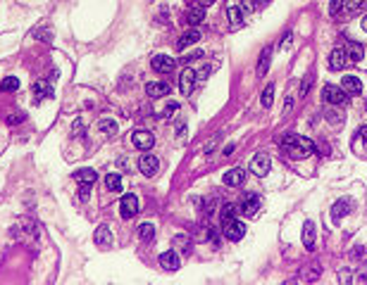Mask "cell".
I'll return each instance as SVG.
<instances>
[{
    "label": "cell",
    "instance_id": "cell-14",
    "mask_svg": "<svg viewBox=\"0 0 367 285\" xmlns=\"http://www.w3.org/2000/svg\"><path fill=\"white\" fill-rule=\"evenodd\" d=\"M93 240H96V245H98L101 249L110 247V245H112V233H110V228H108V226H98V228H96V233H93Z\"/></svg>",
    "mask_w": 367,
    "mask_h": 285
},
{
    "label": "cell",
    "instance_id": "cell-5",
    "mask_svg": "<svg viewBox=\"0 0 367 285\" xmlns=\"http://www.w3.org/2000/svg\"><path fill=\"white\" fill-rule=\"evenodd\" d=\"M131 143H134V148L136 150H150L153 145H155V138H153V133L150 131H134V135H131Z\"/></svg>",
    "mask_w": 367,
    "mask_h": 285
},
{
    "label": "cell",
    "instance_id": "cell-16",
    "mask_svg": "<svg viewBox=\"0 0 367 285\" xmlns=\"http://www.w3.org/2000/svg\"><path fill=\"white\" fill-rule=\"evenodd\" d=\"M350 200L348 197H343V200H336V205L331 207V219H334V221H341V219H343V216H346V214L350 212Z\"/></svg>",
    "mask_w": 367,
    "mask_h": 285
},
{
    "label": "cell",
    "instance_id": "cell-40",
    "mask_svg": "<svg viewBox=\"0 0 367 285\" xmlns=\"http://www.w3.org/2000/svg\"><path fill=\"white\" fill-rule=\"evenodd\" d=\"M358 138H362V140H367V126H362L358 131Z\"/></svg>",
    "mask_w": 367,
    "mask_h": 285
},
{
    "label": "cell",
    "instance_id": "cell-7",
    "mask_svg": "<svg viewBox=\"0 0 367 285\" xmlns=\"http://www.w3.org/2000/svg\"><path fill=\"white\" fill-rule=\"evenodd\" d=\"M241 214L243 216H255L257 209H260V195H255V193H250V195H246L243 200H241Z\"/></svg>",
    "mask_w": 367,
    "mask_h": 285
},
{
    "label": "cell",
    "instance_id": "cell-39",
    "mask_svg": "<svg viewBox=\"0 0 367 285\" xmlns=\"http://www.w3.org/2000/svg\"><path fill=\"white\" fill-rule=\"evenodd\" d=\"M212 3H215V0H196V5H198V8H210Z\"/></svg>",
    "mask_w": 367,
    "mask_h": 285
},
{
    "label": "cell",
    "instance_id": "cell-20",
    "mask_svg": "<svg viewBox=\"0 0 367 285\" xmlns=\"http://www.w3.org/2000/svg\"><path fill=\"white\" fill-rule=\"evenodd\" d=\"M53 95V88H50V83L48 81H38L36 86H34V102H41V100H46Z\"/></svg>",
    "mask_w": 367,
    "mask_h": 285
},
{
    "label": "cell",
    "instance_id": "cell-12",
    "mask_svg": "<svg viewBox=\"0 0 367 285\" xmlns=\"http://www.w3.org/2000/svg\"><path fill=\"white\" fill-rule=\"evenodd\" d=\"M250 171H253L257 178L267 176V171H269V157H267V155H255L253 162H250Z\"/></svg>",
    "mask_w": 367,
    "mask_h": 285
},
{
    "label": "cell",
    "instance_id": "cell-11",
    "mask_svg": "<svg viewBox=\"0 0 367 285\" xmlns=\"http://www.w3.org/2000/svg\"><path fill=\"white\" fill-rule=\"evenodd\" d=\"M150 67H153L157 74H169V71L174 69V60H172L169 55H155L153 62H150Z\"/></svg>",
    "mask_w": 367,
    "mask_h": 285
},
{
    "label": "cell",
    "instance_id": "cell-43",
    "mask_svg": "<svg viewBox=\"0 0 367 285\" xmlns=\"http://www.w3.org/2000/svg\"><path fill=\"white\" fill-rule=\"evenodd\" d=\"M257 5H265V3H269V0H255Z\"/></svg>",
    "mask_w": 367,
    "mask_h": 285
},
{
    "label": "cell",
    "instance_id": "cell-6",
    "mask_svg": "<svg viewBox=\"0 0 367 285\" xmlns=\"http://www.w3.org/2000/svg\"><path fill=\"white\" fill-rule=\"evenodd\" d=\"M224 235L229 238V240H241L243 235H246V226L239 221V219H231V221L224 223Z\"/></svg>",
    "mask_w": 367,
    "mask_h": 285
},
{
    "label": "cell",
    "instance_id": "cell-29",
    "mask_svg": "<svg viewBox=\"0 0 367 285\" xmlns=\"http://www.w3.org/2000/svg\"><path fill=\"white\" fill-rule=\"evenodd\" d=\"M220 219H222V223L231 221V219H236V205H222Z\"/></svg>",
    "mask_w": 367,
    "mask_h": 285
},
{
    "label": "cell",
    "instance_id": "cell-27",
    "mask_svg": "<svg viewBox=\"0 0 367 285\" xmlns=\"http://www.w3.org/2000/svg\"><path fill=\"white\" fill-rule=\"evenodd\" d=\"M153 235H155V228H153L150 223H141V226H138V238L143 242H150Z\"/></svg>",
    "mask_w": 367,
    "mask_h": 285
},
{
    "label": "cell",
    "instance_id": "cell-4",
    "mask_svg": "<svg viewBox=\"0 0 367 285\" xmlns=\"http://www.w3.org/2000/svg\"><path fill=\"white\" fill-rule=\"evenodd\" d=\"M120 214L122 219H131L138 214V197L136 195H124L120 200Z\"/></svg>",
    "mask_w": 367,
    "mask_h": 285
},
{
    "label": "cell",
    "instance_id": "cell-25",
    "mask_svg": "<svg viewBox=\"0 0 367 285\" xmlns=\"http://www.w3.org/2000/svg\"><path fill=\"white\" fill-rule=\"evenodd\" d=\"M105 188L110 193H122V176L120 174H108L105 176Z\"/></svg>",
    "mask_w": 367,
    "mask_h": 285
},
{
    "label": "cell",
    "instance_id": "cell-34",
    "mask_svg": "<svg viewBox=\"0 0 367 285\" xmlns=\"http://www.w3.org/2000/svg\"><path fill=\"white\" fill-rule=\"evenodd\" d=\"M176 107H179L176 102H167V107H165V112H162V116H172V114L176 112Z\"/></svg>",
    "mask_w": 367,
    "mask_h": 285
},
{
    "label": "cell",
    "instance_id": "cell-17",
    "mask_svg": "<svg viewBox=\"0 0 367 285\" xmlns=\"http://www.w3.org/2000/svg\"><path fill=\"white\" fill-rule=\"evenodd\" d=\"M341 88L346 90L348 95H360V93H362V83H360L358 76H343V81H341Z\"/></svg>",
    "mask_w": 367,
    "mask_h": 285
},
{
    "label": "cell",
    "instance_id": "cell-28",
    "mask_svg": "<svg viewBox=\"0 0 367 285\" xmlns=\"http://www.w3.org/2000/svg\"><path fill=\"white\" fill-rule=\"evenodd\" d=\"M320 273H322L320 264H310V266H308V268L303 271V278L308 280V283H315V280L320 278Z\"/></svg>",
    "mask_w": 367,
    "mask_h": 285
},
{
    "label": "cell",
    "instance_id": "cell-22",
    "mask_svg": "<svg viewBox=\"0 0 367 285\" xmlns=\"http://www.w3.org/2000/svg\"><path fill=\"white\" fill-rule=\"evenodd\" d=\"M269 60H272V45H267L262 50V57L257 60V76H265L267 69H269Z\"/></svg>",
    "mask_w": 367,
    "mask_h": 285
},
{
    "label": "cell",
    "instance_id": "cell-13",
    "mask_svg": "<svg viewBox=\"0 0 367 285\" xmlns=\"http://www.w3.org/2000/svg\"><path fill=\"white\" fill-rule=\"evenodd\" d=\"M74 181L79 183V188H91L93 183H96V178H98V174L93 169H79V171H74Z\"/></svg>",
    "mask_w": 367,
    "mask_h": 285
},
{
    "label": "cell",
    "instance_id": "cell-30",
    "mask_svg": "<svg viewBox=\"0 0 367 285\" xmlns=\"http://www.w3.org/2000/svg\"><path fill=\"white\" fill-rule=\"evenodd\" d=\"M272 100H274V86L269 83V86H265V90H262V98H260V102H262L265 109H269V107H272Z\"/></svg>",
    "mask_w": 367,
    "mask_h": 285
},
{
    "label": "cell",
    "instance_id": "cell-8",
    "mask_svg": "<svg viewBox=\"0 0 367 285\" xmlns=\"http://www.w3.org/2000/svg\"><path fill=\"white\" fill-rule=\"evenodd\" d=\"M138 169H141L143 176H155L157 169H160V162H157V157H153V155H143V157L138 160Z\"/></svg>",
    "mask_w": 367,
    "mask_h": 285
},
{
    "label": "cell",
    "instance_id": "cell-33",
    "mask_svg": "<svg viewBox=\"0 0 367 285\" xmlns=\"http://www.w3.org/2000/svg\"><path fill=\"white\" fill-rule=\"evenodd\" d=\"M341 10H343V0H331V3H329V12H331V15H339Z\"/></svg>",
    "mask_w": 367,
    "mask_h": 285
},
{
    "label": "cell",
    "instance_id": "cell-37",
    "mask_svg": "<svg viewBox=\"0 0 367 285\" xmlns=\"http://www.w3.org/2000/svg\"><path fill=\"white\" fill-rule=\"evenodd\" d=\"M365 5V0H348V10H360Z\"/></svg>",
    "mask_w": 367,
    "mask_h": 285
},
{
    "label": "cell",
    "instance_id": "cell-32",
    "mask_svg": "<svg viewBox=\"0 0 367 285\" xmlns=\"http://www.w3.org/2000/svg\"><path fill=\"white\" fill-rule=\"evenodd\" d=\"M229 19H231V24H234V27H239L241 22H243V15H241L239 5H231V8H229Z\"/></svg>",
    "mask_w": 367,
    "mask_h": 285
},
{
    "label": "cell",
    "instance_id": "cell-2",
    "mask_svg": "<svg viewBox=\"0 0 367 285\" xmlns=\"http://www.w3.org/2000/svg\"><path fill=\"white\" fill-rule=\"evenodd\" d=\"M324 102L331 107H343L348 102V93L341 88V86H324V93H322Z\"/></svg>",
    "mask_w": 367,
    "mask_h": 285
},
{
    "label": "cell",
    "instance_id": "cell-15",
    "mask_svg": "<svg viewBox=\"0 0 367 285\" xmlns=\"http://www.w3.org/2000/svg\"><path fill=\"white\" fill-rule=\"evenodd\" d=\"M224 183L229 188H236V186H243V181H246V171L243 169H229L222 178Z\"/></svg>",
    "mask_w": 367,
    "mask_h": 285
},
{
    "label": "cell",
    "instance_id": "cell-26",
    "mask_svg": "<svg viewBox=\"0 0 367 285\" xmlns=\"http://www.w3.org/2000/svg\"><path fill=\"white\" fill-rule=\"evenodd\" d=\"M98 128H101V133H105V135L117 133V124H115V119H105V116H103L101 121H98Z\"/></svg>",
    "mask_w": 367,
    "mask_h": 285
},
{
    "label": "cell",
    "instance_id": "cell-31",
    "mask_svg": "<svg viewBox=\"0 0 367 285\" xmlns=\"http://www.w3.org/2000/svg\"><path fill=\"white\" fill-rule=\"evenodd\" d=\"M17 88H19V81L15 79V76H8V79H3V83H0V90H3V93H15Z\"/></svg>",
    "mask_w": 367,
    "mask_h": 285
},
{
    "label": "cell",
    "instance_id": "cell-36",
    "mask_svg": "<svg viewBox=\"0 0 367 285\" xmlns=\"http://www.w3.org/2000/svg\"><path fill=\"white\" fill-rule=\"evenodd\" d=\"M339 280H341V283H350V280H353V278H350V271H348V268H343V271L339 273Z\"/></svg>",
    "mask_w": 367,
    "mask_h": 285
},
{
    "label": "cell",
    "instance_id": "cell-9",
    "mask_svg": "<svg viewBox=\"0 0 367 285\" xmlns=\"http://www.w3.org/2000/svg\"><path fill=\"white\" fill-rule=\"evenodd\" d=\"M160 264H162L165 271H179V266H181V257L176 254L174 249H167V252L160 254Z\"/></svg>",
    "mask_w": 367,
    "mask_h": 285
},
{
    "label": "cell",
    "instance_id": "cell-18",
    "mask_svg": "<svg viewBox=\"0 0 367 285\" xmlns=\"http://www.w3.org/2000/svg\"><path fill=\"white\" fill-rule=\"evenodd\" d=\"M198 41H201V31H198V29H191V31H186V34L181 36V38H179V43H176V48H179V50H186V48H191L193 43H198Z\"/></svg>",
    "mask_w": 367,
    "mask_h": 285
},
{
    "label": "cell",
    "instance_id": "cell-35",
    "mask_svg": "<svg viewBox=\"0 0 367 285\" xmlns=\"http://www.w3.org/2000/svg\"><path fill=\"white\" fill-rule=\"evenodd\" d=\"M291 41H294V36H291V31L284 36V41H282V50H289L291 48Z\"/></svg>",
    "mask_w": 367,
    "mask_h": 285
},
{
    "label": "cell",
    "instance_id": "cell-3",
    "mask_svg": "<svg viewBox=\"0 0 367 285\" xmlns=\"http://www.w3.org/2000/svg\"><path fill=\"white\" fill-rule=\"evenodd\" d=\"M196 81H198L196 69H184L181 76H179V90H181L184 95H191L193 88H196Z\"/></svg>",
    "mask_w": 367,
    "mask_h": 285
},
{
    "label": "cell",
    "instance_id": "cell-24",
    "mask_svg": "<svg viewBox=\"0 0 367 285\" xmlns=\"http://www.w3.org/2000/svg\"><path fill=\"white\" fill-rule=\"evenodd\" d=\"M346 55H348V62H360V60H362V55H365V50H362V45H360V43H348Z\"/></svg>",
    "mask_w": 367,
    "mask_h": 285
},
{
    "label": "cell",
    "instance_id": "cell-1",
    "mask_svg": "<svg viewBox=\"0 0 367 285\" xmlns=\"http://www.w3.org/2000/svg\"><path fill=\"white\" fill-rule=\"evenodd\" d=\"M282 150L289 157H294V160H305V157H310L312 152H315V143L303 138V135L289 133L282 138Z\"/></svg>",
    "mask_w": 367,
    "mask_h": 285
},
{
    "label": "cell",
    "instance_id": "cell-23",
    "mask_svg": "<svg viewBox=\"0 0 367 285\" xmlns=\"http://www.w3.org/2000/svg\"><path fill=\"white\" fill-rule=\"evenodd\" d=\"M186 19H189V24H191V27H198V24H203V19H205V8H198V5H193V8L189 10Z\"/></svg>",
    "mask_w": 367,
    "mask_h": 285
},
{
    "label": "cell",
    "instance_id": "cell-10",
    "mask_svg": "<svg viewBox=\"0 0 367 285\" xmlns=\"http://www.w3.org/2000/svg\"><path fill=\"white\" fill-rule=\"evenodd\" d=\"M346 64H348L346 48H336V50H331V55H329V67H331V69L341 71V69H346Z\"/></svg>",
    "mask_w": 367,
    "mask_h": 285
},
{
    "label": "cell",
    "instance_id": "cell-41",
    "mask_svg": "<svg viewBox=\"0 0 367 285\" xmlns=\"http://www.w3.org/2000/svg\"><path fill=\"white\" fill-rule=\"evenodd\" d=\"M22 119H24V114H15V116H10L8 121H10V124H12V121H22Z\"/></svg>",
    "mask_w": 367,
    "mask_h": 285
},
{
    "label": "cell",
    "instance_id": "cell-38",
    "mask_svg": "<svg viewBox=\"0 0 367 285\" xmlns=\"http://www.w3.org/2000/svg\"><path fill=\"white\" fill-rule=\"evenodd\" d=\"M91 195V188H79V200H86Z\"/></svg>",
    "mask_w": 367,
    "mask_h": 285
},
{
    "label": "cell",
    "instance_id": "cell-42",
    "mask_svg": "<svg viewBox=\"0 0 367 285\" xmlns=\"http://www.w3.org/2000/svg\"><path fill=\"white\" fill-rule=\"evenodd\" d=\"M362 31H367V17L362 19Z\"/></svg>",
    "mask_w": 367,
    "mask_h": 285
},
{
    "label": "cell",
    "instance_id": "cell-19",
    "mask_svg": "<svg viewBox=\"0 0 367 285\" xmlns=\"http://www.w3.org/2000/svg\"><path fill=\"white\" fill-rule=\"evenodd\" d=\"M146 93L150 98H165L167 93H169V86L162 83V81H153V83H148L146 86Z\"/></svg>",
    "mask_w": 367,
    "mask_h": 285
},
{
    "label": "cell",
    "instance_id": "cell-21",
    "mask_svg": "<svg viewBox=\"0 0 367 285\" xmlns=\"http://www.w3.org/2000/svg\"><path fill=\"white\" fill-rule=\"evenodd\" d=\"M303 245L308 252L315 249V223L312 221H305V226H303Z\"/></svg>",
    "mask_w": 367,
    "mask_h": 285
}]
</instances>
